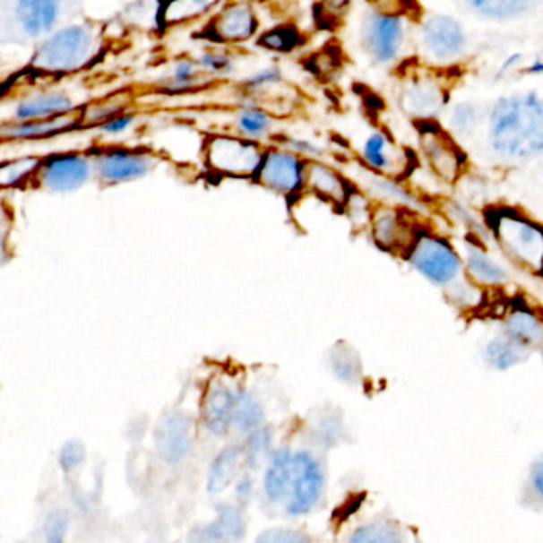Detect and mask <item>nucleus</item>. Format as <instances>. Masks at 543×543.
<instances>
[{
    "label": "nucleus",
    "instance_id": "nucleus-7",
    "mask_svg": "<svg viewBox=\"0 0 543 543\" xmlns=\"http://www.w3.org/2000/svg\"><path fill=\"white\" fill-rule=\"evenodd\" d=\"M399 104L415 123L435 122L450 108L451 93L436 67L424 65L403 73Z\"/></svg>",
    "mask_w": 543,
    "mask_h": 543
},
{
    "label": "nucleus",
    "instance_id": "nucleus-4",
    "mask_svg": "<svg viewBox=\"0 0 543 543\" xmlns=\"http://www.w3.org/2000/svg\"><path fill=\"white\" fill-rule=\"evenodd\" d=\"M104 24L94 20L69 22L39 43L29 69L39 75H67L98 61L104 50Z\"/></svg>",
    "mask_w": 543,
    "mask_h": 543
},
{
    "label": "nucleus",
    "instance_id": "nucleus-40",
    "mask_svg": "<svg viewBox=\"0 0 543 543\" xmlns=\"http://www.w3.org/2000/svg\"><path fill=\"white\" fill-rule=\"evenodd\" d=\"M282 79V73L276 67H266L263 71L254 73L252 77L244 82V86L251 91H257V90H263V88H272V85H276Z\"/></svg>",
    "mask_w": 543,
    "mask_h": 543
},
{
    "label": "nucleus",
    "instance_id": "nucleus-45",
    "mask_svg": "<svg viewBox=\"0 0 543 543\" xmlns=\"http://www.w3.org/2000/svg\"><path fill=\"white\" fill-rule=\"evenodd\" d=\"M522 73L526 75H534V77H543V59H536L530 65H524L521 69Z\"/></svg>",
    "mask_w": 543,
    "mask_h": 543
},
{
    "label": "nucleus",
    "instance_id": "nucleus-20",
    "mask_svg": "<svg viewBox=\"0 0 543 543\" xmlns=\"http://www.w3.org/2000/svg\"><path fill=\"white\" fill-rule=\"evenodd\" d=\"M75 110L73 100L65 91H42L18 100L10 122H29Z\"/></svg>",
    "mask_w": 543,
    "mask_h": 543
},
{
    "label": "nucleus",
    "instance_id": "nucleus-43",
    "mask_svg": "<svg viewBox=\"0 0 543 543\" xmlns=\"http://www.w3.org/2000/svg\"><path fill=\"white\" fill-rule=\"evenodd\" d=\"M83 461V448L80 444H69L63 450L61 462L65 465V470L73 469L75 465H79Z\"/></svg>",
    "mask_w": 543,
    "mask_h": 543
},
{
    "label": "nucleus",
    "instance_id": "nucleus-41",
    "mask_svg": "<svg viewBox=\"0 0 543 543\" xmlns=\"http://www.w3.org/2000/svg\"><path fill=\"white\" fill-rule=\"evenodd\" d=\"M270 446V434L266 430H254L251 440H249V459L257 461V459L265 456V451Z\"/></svg>",
    "mask_w": 543,
    "mask_h": 543
},
{
    "label": "nucleus",
    "instance_id": "nucleus-24",
    "mask_svg": "<svg viewBox=\"0 0 543 543\" xmlns=\"http://www.w3.org/2000/svg\"><path fill=\"white\" fill-rule=\"evenodd\" d=\"M204 77L209 75L203 71L196 57H179L166 72L161 80V88L171 93H185L203 85Z\"/></svg>",
    "mask_w": 543,
    "mask_h": 543
},
{
    "label": "nucleus",
    "instance_id": "nucleus-27",
    "mask_svg": "<svg viewBox=\"0 0 543 543\" xmlns=\"http://www.w3.org/2000/svg\"><path fill=\"white\" fill-rule=\"evenodd\" d=\"M222 0H165L159 20L163 26H176L198 20L208 14Z\"/></svg>",
    "mask_w": 543,
    "mask_h": 543
},
{
    "label": "nucleus",
    "instance_id": "nucleus-23",
    "mask_svg": "<svg viewBox=\"0 0 543 543\" xmlns=\"http://www.w3.org/2000/svg\"><path fill=\"white\" fill-rule=\"evenodd\" d=\"M530 354H532V350L524 348L522 344L516 343L515 340L508 338L502 332L487 341L485 352H483L487 364L496 370L513 368L516 365L528 360Z\"/></svg>",
    "mask_w": 543,
    "mask_h": 543
},
{
    "label": "nucleus",
    "instance_id": "nucleus-21",
    "mask_svg": "<svg viewBox=\"0 0 543 543\" xmlns=\"http://www.w3.org/2000/svg\"><path fill=\"white\" fill-rule=\"evenodd\" d=\"M237 401V393L231 392L229 387L222 383L215 381L209 386L203 403V415L211 432H214L217 435H223L225 432H228L235 418Z\"/></svg>",
    "mask_w": 543,
    "mask_h": 543
},
{
    "label": "nucleus",
    "instance_id": "nucleus-42",
    "mask_svg": "<svg viewBox=\"0 0 543 543\" xmlns=\"http://www.w3.org/2000/svg\"><path fill=\"white\" fill-rule=\"evenodd\" d=\"M373 7L381 10H391V12H401V13L413 14L416 10V0H372Z\"/></svg>",
    "mask_w": 543,
    "mask_h": 543
},
{
    "label": "nucleus",
    "instance_id": "nucleus-22",
    "mask_svg": "<svg viewBox=\"0 0 543 543\" xmlns=\"http://www.w3.org/2000/svg\"><path fill=\"white\" fill-rule=\"evenodd\" d=\"M465 268L473 282L481 286H502L508 280V272L481 246L467 241L464 252Z\"/></svg>",
    "mask_w": 543,
    "mask_h": 543
},
{
    "label": "nucleus",
    "instance_id": "nucleus-3",
    "mask_svg": "<svg viewBox=\"0 0 543 543\" xmlns=\"http://www.w3.org/2000/svg\"><path fill=\"white\" fill-rule=\"evenodd\" d=\"M82 16L83 0H2L0 39L4 45L37 47Z\"/></svg>",
    "mask_w": 543,
    "mask_h": 543
},
{
    "label": "nucleus",
    "instance_id": "nucleus-2",
    "mask_svg": "<svg viewBox=\"0 0 543 543\" xmlns=\"http://www.w3.org/2000/svg\"><path fill=\"white\" fill-rule=\"evenodd\" d=\"M408 262L462 309L483 303V292L465 268L464 258L444 237L419 231L407 249Z\"/></svg>",
    "mask_w": 543,
    "mask_h": 543
},
{
    "label": "nucleus",
    "instance_id": "nucleus-10",
    "mask_svg": "<svg viewBox=\"0 0 543 543\" xmlns=\"http://www.w3.org/2000/svg\"><path fill=\"white\" fill-rule=\"evenodd\" d=\"M265 151L257 141L243 136L215 134L204 142L206 165L223 176L255 177Z\"/></svg>",
    "mask_w": 543,
    "mask_h": 543
},
{
    "label": "nucleus",
    "instance_id": "nucleus-39",
    "mask_svg": "<svg viewBox=\"0 0 543 543\" xmlns=\"http://www.w3.org/2000/svg\"><path fill=\"white\" fill-rule=\"evenodd\" d=\"M136 123V115L122 112L108 118V122L100 123L99 131L106 136H120L134 126Z\"/></svg>",
    "mask_w": 543,
    "mask_h": 543
},
{
    "label": "nucleus",
    "instance_id": "nucleus-5",
    "mask_svg": "<svg viewBox=\"0 0 543 543\" xmlns=\"http://www.w3.org/2000/svg\"><path fill=\"white\" fill-rule=\"evenodd\" d=\"M485 220L501 251L515 265L543 276V222L515 204L491 206Z\"/></svg>",
    "mask_w": 543,
    "mask_h": 543
},
{
    "label": "nucleus",
    "instance_id": "nucleus-16",
    "mask_svg": "<svg viewBox=\"0 0 543 543\" xmlns=\"http://www.w3.org/2000/svg\"><path fill=\"white\" fill-rule=\"evenodd\" d=\"M257 16L251 5L237 2L229 4L217 14L209 26V36L214 42L241 43L247 42L257 32Z\"/></svg>",
    "mask_w": 543,
    "mask_h": 543
},
{
    "label": "nucleus",
    "instance_id": "nucleus-25",
    "mask_svg": "<svg viewBox=\"0 0 543 543\" xmlns=\"http://www.w3.org/2000/svg\"><path fill=\"white\" fill-rule=\"evenodd\" d=\"M188 421L184 416L166 418L158 430V446L169 462L180 461L188 451Z\"/></svg>",
    "mask_w": 543,
    "mask_h": 543
},
{
    "label": "nucleus",
    "instance_id": "nucleus-26",
    "mask_svg": "<svg viewBox=\"0 0 543 543\" xmlns=\"http://www.w3.org/2000/svg\"><path fill=\"white\" fill-rule=\"evenodd\" d=\"M293 456L287 450L279 451L272 458L265 477L266 497L272 502L284 501L292 485Z\"/></svg>",
    "mask_w": 543,
    "mask_h": 543
},
{
    "label": "nucleus",
    "instance_id": "nucleus-14",
    "mask_svg": "<svg viewBox=\"0 0 543 543\" xmlns=\"http://www.w3.org/2000/svg\"><path fill=\"white\" fill-rule=\"evenodd\" d=\"M306 161L295 151L270 149L265 151L255 177L262 185L278 194H297L305 185Z\"/></svg>",
    "mask_w": 543,
    "mask_h": 543
},
{
    "label": "nucleus",
    "instance_id": "nucleus-12",
    "mask_svg": "<svg viewBox=\"0 0 543 543\" xmlns=\"http://www.w3.org/2000/svg\"><path fill=\"white\" fill-rule=\"evenodd\" d=\"M94 172L102 182L122 184L145 177L157 166L158 159L145 149L108 147L91 153Z\"/></svg>",
    "mask_w": 543,
    "mask_h": 543
},
{
    "label": "nucleus",
    "instance_id": "nucleus-44",
    "mask_svg": "<svg viewBox=\"0 0 543 543\" xmlns=\"http://www.w3.org/2000/svg\"><path fill=\"white\" fill-rule=\"evenodd\" d=\"M289 149L301 157H315L319 153V149L315 147V143L309 142V141H298V139L290 141Z\"/></svg>",
    "mask_w": 543,
    "mask_h": 543
},
{
    "label": "nucleus",
    "instance_id": "nucleus-36",
    "mask_svg": "<svg viewBox=\"0 0 543 543\" xmlns=\"http://www.w3.org/2000/svg\"><path fill=\"white\" fill-rule=\"evenodd\" d=\"M209 77H227L237 69V63L227 50H204L196 57Z\"/></svg>",
    "mask_w": 543,
    "mask_h": 543
},
{
    "label": "nucleus",
    "instance_id": "nucleus-9",
    "mask_svg": "<svg viewBox=\"0 0 543 543\" xmlns=\"http://www.w3.org/2000/svg\"><path fill=\"white\" fill-rule=\"evenodd\" d=\"M415 125L419 149L430 171L446 184H454L461 179L469 166V155L458 139L438 120Z\"/></svg>",
    "mask_w": 543,
    "mask_h": 543
},
{
    "label": "nucleus",
    "instance_id": "nucleus-35",
    "mask_svg": "<svg viewBox=\"0 0 543 543\" xmlns=\"http://www.w3.org/2000/svg\"><path fill=\"white\" fill-rule=\"evenodd\" d=\"M521 504L526 508L543 512V454L530 464L521 487Z\"/></svg>",
    "mask_w": 543,
    "mask_h": 543
},
{
    "label": "nucleus",
    "instance_id": "nucleus-46",
    "mask_svg": "<svg viewBox=\"0 0 543 543\" xmlns=\"http://www.w3.org/2000/svg\"><path fill=\"white\" fill-rule=\"evenodd\" d=\"M522 55L521 53H513L512 56L507 57V61L505 63H502L501 73H505V72L512 71V69H515L516 65L521 63Z\"/></svg>",
    "mask_w": 543,
    "mask_h": 543
},
{
    "label": "nucleus",
    "instance_id": "nucleus-18",
    "mask_svg": "<svg viewBox=\"0 0 543 543\" xmlns=\"http://www.w3.org/2000/svg\"><path fill=\"white\" fill-rule=\"evenodd\" d=\"M305 185L323 200L343 206L352 198V190L348 179L330 166L307 159L305 169Z\"/></svg>",
    "mask_w": 543,
    "mask_h": 543
},
{
    "label": "nucleus",
    "instance_id": "nucleus-13",
    "mask_svg": "<svg viewBox=\"0 0 543 543\" xmlns=\"http://www.w3.org/2000/svg\"><path fill=\"white\" fill-rule=\"evenodd\" d=\"M94 171L93 158L85 153H61L43 158L36 174L39 185L57 192H73L85 185Z\"/></svg>",
    "mask_w": 543,
    "mask_h": 543
},
{
    "label": "nucleus",
    "instance_id": "nucleus-48",
    "mask_svg": "<svg viewBox=\"0 0 543 543\" xmlns=\"http://www.w3.org/2000/svg\"><path fill=\"white\" fill-rule=\"evenodd\" d=\"M237 493H239V496H249L251 494V481H249V478L244 479L243 483L239 485Z\"/></svg>",
    "mask_w": 543,
    "mask_h": 543
},
{
    "label": "nucleus",
    "instance_id": "nucleus-38",
    "mask_svg": "<svg viewBox=\"0 0 543 543\" xmlns=\"http://www.w3.org/2000/svg\"><path fill=\"white\" fill-rule=\"evenodd\" d=\"M125 112V104L120 100H100L90 108H83V123L98 125L108 122L115 115Z\"/></svg>",
    "mask_w": 543,
    "mask_h": 543
},
{
    "label": "nucleus",
    "instance_id": "nucleus-28",
    "mask_svg": "<svg viewBox=\"0 0 543 543\" xmlns=\"http://www.w3.org/2000/svg\"><path fill=\"white\" fill-rule=\"evenodd\" d=\"M481 120V112L475 102L461 100L450 104L446 108V129L456 139H469L477 133Z\"/></svg>",
    "mask_w": 543,
    "mask_h": 543
},
{
    "label": "nucleus",
    "instance_id": "nucleus-49",
    "mask_svg": "<svg viewBox=\"0 0 543 543\" xmlns=\"http://www.w3.org/2000/svg\"><path fill=\"white\" fill-rule=\"evenodd\" d=\"M542 358H543V344H542Z\"/></svg>",
    "mask_w": 543,
    "mask_h": 543
},
{
    "label": "nucleus",
    "instance_id": "nucleus-29",
    "mask_svg": "<svg viewBox=\"0 0 543 543\" xmlns=\"http://www.w3.org/2000/svg\"><path fill=\"white\" fill-rule=\"evenodd\" d=\"M409 530L397 520L378 518L354 530L350 542H401L409 539Z\"/></svg>",
    "mask_w": 543,
    "mask_h": 543
},
{
    "label": "nucleus",
    "instance_id": "nucleus-11",
    "mask_svg": "<svg viewBox=\"0 0 543 543\" xmlns=\"http://www.w3.org/2000/svg\"><path fill=\"white\" fill-rule=\"evenodd\" d=\"M360 161L370 171L401 180L415 169L416 158L386 129H373L360 145Z\"/></svg>",
    "mask_w": 543,
    "mask_h": 543
},
{
    "label": "nucleus",
    "instance_id": "nucleus-19",
    "mask_svg": "<svg viewBox=\"0 0 543 543\" xmlns=\"http://www.w3.org/2000/svg\"><path fill=\"white\" fill-rule=\"evenodd\" d=\"M501 332L528 349L534 350L539 346L542 348V315H537L530 307L522 305L510 307L507 315L502 317Z\"/></svg>",
    "mask_w": 543,
    "mask_h": 543
},
{
    "label": "nucleus",
    "instance_id": "nucleus-1",
    "mask_svg": "<svg viewBox=\"0 0 543 543\" xmlns=\"http://www.w3.org/2000/svg\"><path fill=\"white\" fill-rule=\"evenodd\" d=\"M489 151L505 165L543 155V96L518 91L496 100L487 122Z\"/></svg>",
    "mask_w": 543,
    "mask_h": 543
},
{
    "label": "nucleus",
    "instance_id": "nucleus-32",
    "mask_svg": "<svg viewBox=\"0 0 543 543\" xmlns=\"http://www.w3.org/2000/svg\"><path fill=\"white\" fill-rule=\"evenodd\" d=\"M405 222L401 211L392 208H381L373 215L375 239L387 249H392L393 244H401L399 237L405 235Z\"/></svg>",
    "mask_w": 543,
    "mask_h": 543
},
{
    "label": "nucleus",
    "instance_id": "nucleus-33",
    "mask_svg": "<svg viewBox=\"0 0 543 543\" xmlns=\"http://www.w3.org/2000/svg\"><path fill=\"white\" fill-rule=\"evenodd\" d=\"M43 158L22 157L4 163L0 168V184L2 186H14L20 185L24 180L36 179Z\"/></svg>",
    "mask_w": 543,
    "mask_h": 543
},
{
    "label": "nucleus",
    "instance_id": "nucleus-34",
    "mask_svg": "<svg viewBox=\"0 0 543 543\" xmlns=\"http://www.w3.org/2000/svg\"><path fill=\"white\" fill-rule=\"evenodd\" d=\"M239 456L241 454L237 448H228L215 459L214 465L211 469V475H209V491L211 493H219L228 487L229 481L237 475Z\"/></svg>",
    "mask_w": 543,
    "mask_h": 543
},
{
    "label": "nucleus",
    "instance_id": "nucleus-30",
    "mask_svg": "<svg viewBox=\"0 0 543 543\" xmlns=\"http://www.w3.org/2000/svg\"><path fill=\"white\" fill-rule=\"evenodd\" d=\"M235 128L237 136L260 142L270 136L272 131V116L263 108L244 106L235 116Z\"/></svg>",
    "mask_w": 543,
    "mask_h": 543
},
{
    "label": "nucleus",
    "instance_id": "nucleus-6",
    "mask_svg": "<svg viewBox=\"0 0 543 543\" xmlns=\"http://www.w3.org/2000/svg\"><path fill=\"white\" fill-rule=\"evenodd\" d=\"M411 16L373 7L360 24V47L376 65H399L411 36Z\"/></svg>",
    "mask_w": 543,
    "mask_h": 543
},
{
    "label": "nucleus",
    "instance_id": "nucleus-31",
    "mask_svg": "<svg viewBox=\"0 0 543 543\" xmlns=\"http://www.w3.org/2000/svg\"><path fill=\"white\" fill-rule=\"evenodd\" d=\"M530 2L532 0H465L467 7L473 13L496 22H505L521 16L528 12Z\"/></svg>",
    "mask_w": 543,
    "mask_h": 543
},
{
    "label": "nucleus",
    "instance_id": "nucleus-15",
    "mask_svg": "<svg viewBox=\"0 0 543 543\" xmlns=\"http://www.w3.org/2000/svg\"><path fill=\"white\" fill-rule=\"evenodd\" d=\"M323 489L321 465L311 454L297 452L293 456L292 485L287 497V512L303 515L315 507Z\"/></svg>",
    "mask_w": 543,
    "mask_h": 543
},
{
    "label": "nucleus",
    "instance_id": "nucleus-17",
    "mask_svg": "<svg viewBox=\"0 0 543 543\" xmlns=\"http://www.w3.org/2000/svg\"><path fill=\"white\" fill-rule=\"evenodd\" d=\"M83 123V110H72L67 114L55 115L29 122H5L0 129L4 141H32L55 136L77 128Z\"/></svg>",
    "mask_w": 543,
    "mask_h": 543
},
{
    "label": "nucleus",
    "instance_id": "nucleus-37",
    "mask_svg": "<svg viewBox=\"0 0 543 543\" xmlns=\"http://www.w3.org/2000/svg\"><path fill=\"white\" fill-rule=\"evenodd\" d=\"M262 422V409L249 395L237 393V408L233 424L241 430H257Z\"/></svg>",
    "mask_w": 543,
    "mask_h": 543
},
{
    "label": "nucleus",
    "instance_id": "nucleus-8",
    "mask_svg": "<svg viewBox=\"0 0 543 543\" xmlns=\"http://www.w3.org/2000/svg\"><path fill=\"white\" fill-rule=\"evenodd\" d=\"M418 51L426 65L448 67L462 59L467 50V32L462 22L446 13L424 16L418 22Z\"/></svg>",
    "mask_w": 543,
    "mask_h": 543
},
{
    "label": "nucleus",
    "instance_id": "nucleus-47",
    "mask_svg": "<svg viewBox=\"0 0 543 543\" xmlns=\"http://www.w3.org/2000/svg\"><path fill=\"white\" fill-rule=\"evenodd\" d=\"M352 0H323V4L327 5L332 12H341L344 8L349 5Z\"/></svg>",
    "mask_w": 543,
    "mask_h": 543
}]
</instances>
